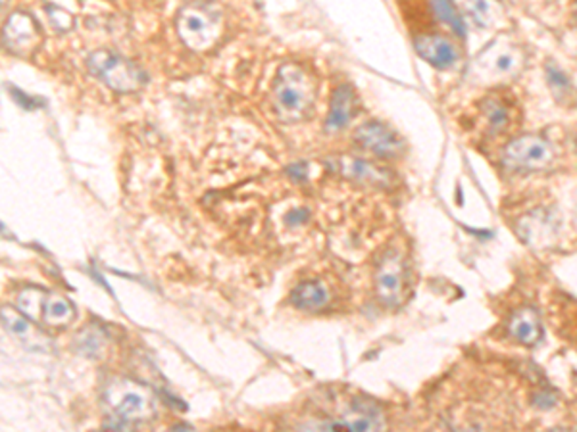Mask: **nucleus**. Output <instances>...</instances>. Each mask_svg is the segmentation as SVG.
<instances>
[{
    "mask_svg": "<svg viewBox=\"0 0 577 432\" xmlns=\"http://www.w3.org/2000/svg\"><path fill=\"white\" fill-rule=\"evenodd\" d=\"M41 41L39 27L29 14H14L4 27V43L10 51L18 54H28L35 51V46Z\"/></svg>",
    "mask_w": 577,
    "mask_h": 432,
    "instance_id": "nucleus-9",
    "label": "nucleus"
},
{
    "mask_svg": "<svg viewBox=\"0 0 577 432\" xmlns=\"http://www.w3.org/2000/svg\"><path fill=\"white\" fill-rule=\"evenodd\" d=\"M414 51L437 69H448L458 62L456 44L441 33H420L414 37Z\"/></svg>",
    "mask_w": 577,
    "mask_h": 432,
    "instance_id": "nucleus-8",
    "label": "nucleus"
},
{
    "mask_svg": "<svg viewBox=\"0 0 577 432\" xmlns=\"http://www.w3.org/2000/svg\"><path fill=\"white\" fill-rule=\"evenodd\" d=\"M308 217H310V212H308V209H293V212H288L287 216H285V221H287V225H291V227H298V225H303V224H306V221H308Z\"/></svg>",
    "mask_w": 577,
    "mask_h": 432,
    "instance_id": "nucleus-21",
    "label": "nucleus"
},
{
    "mask_svg": "<svg viewBox=\"0 0 577 432\" xmlns=\"http://www.w3.org/2000/svg\"><path fill=\"white\" fill-rule=\"evenodd\" d=\"M79 342L83 344V352L91 354V350H92L91 346H95V350L99 352V350H102V334L97 329H89L79 336Z\"/></svg>",
    "mask_w": 577,
    "mask_h": 432,
    "instance_id": "nucleus-20",
    "label": "nucleus"
},
{
    "mask_svg": "<svg viewBox=\"0 0 577 432\" xmlns=\"http://www.w3.org/2000/svg\"><path fill=\"white\" fill-rule=\"evenodd\" d=\"M107 404L112 407L115 428H125L154 417L156 405L146 387L133 381H115L107 389Z\"/></svg>",
    "mask_w": 577,
    "mask_h": 432,
    "instance_id": "nucleus-2",
    "label": "nucleus"
},
{
    "mask_svg": "<svg viewBox=\"0 0 577 432\" xmlns=\"http://www.w3.org/2000/svg\"><path fill=\"white\" fill-rule=\"evenodd\" d=\"M291 303L303 311H320L329 303V290L320 279L303 281L291 292Z\"/></svg>",
    "mask_w": 577,
    "mask_h": 432,
    "instance_id": "nucleus-12",
    "label": "nucleus"
},
{
    "mask_svg": "<svg viewBox=\"0 0 577 432\" xmlns=\"http://www.w3.org/2000/svg\"><path fill=\"white\" fill-rule=\"evenodd\" d=\"M479 112L485 122V130L491 135H502L512 127V104L504 97L489 95L483 98Z\"/></svg>",
    "mask_w": 577,
    "mask_h": 432,
    "instance_id": "nucleus-11",
    "label": "nucleus"
},
{
    "mask_svg": "<svg viewBox=\"0 0 577 432\" xmlns=\"http://www.w3.org/2000/svg\"><path fill=\"white\" fill-rule=\"evenodd\" d=\"M375 295L389 308H399L410 295V270L407 255L389 248L379 258L375 270Z\"/></svg>",
    "mask_w": 577,
    "mask_h": 432,
    "instance_id": "nucleus-3",
    "label": "nucleus"
},
{
    "mask_svg": "<svg viewBox=\"0 0 577 432\" xmlns=\"http://www.w3.org/2000/svg\"><path fill=\"white\" fill-rule=\"evenodd\" d=\"M178 33L181 41L193 51H206L222 33V18L217 12L202 3L187 4L178 16Z\"/></svg>",
    "mask_w": 577,
    "mask_h": 432,
    "instance_id": "nucleus-4",
    "label": "nucleus"
},
{
    "mask_svg": "<svg viewBox=\"0 0 577 432\" xmlns=\"http://www.w3.org/2000/svg\"><path fill=\"white\" fill-rule=\"evenodd\" d=\"M316 102V79L303 66L285 64L273 81V108L280 120H306Z\"/></svg>",
    "mask_w": 577,
    "mask_h": 432,
    "instance_id": "nucleus-1",
    "label": "nucleus"
},
{
    "mask_svg": "<svg viewBox=\"0 0 577 432\" xmlns=\"http://www.w3.org/2000/svg\"><path fill=\"white\" fill-rule=\"evenodd\" d=\"M75 318L74 303L60 295H46L43 303V321L52 326H64Z\"/></svg>",
    "mask_w": 577,
    "mask_h": 432,
    "instance_id": "nucleus-14",
    "label": "nucleus"
},
{
    "mask_svg": "<svg viewBox=\"0 0 577 432\" xmlns=\"http://www.w3.org/2000/svg\"><path fill=\"white\" fill-rule=\"evenodd\" d=\"M462 6L478 27H491L501 20V6L494 0H462Z\"/></svg>",
    "mask_w": 577,
    "mask_h": 432,
    "instance_id": "nucleus-15",
    "label": "nucleus"
},
{
    "mask_svg": "<svg viewBox=\"0 0 577 432\" xmlns=\"http://www.w3.org/2000/svg\"><path fill=\"white\" fill-rule=\"evenodd\" d=\"M3 319H4V325H6V329L10 333H14L18 336H23L28 331H29V323L28 319L23 318L21 313L14 311V310H3Z\"/></svg>",
    "mask_w": 577,
    "mask_h": 432,
    "instance_id": "nucleus-19",
    "label": "nucleus"
},
{
    "mask_svg": "<svg viewBox=\"0 0 577 432\" xmlns=\"http://www.w3.org/2000/svg\"><path fill=\"white\" fill-rule=\"evenodd\" d=\"M46 292L37 290V288H29L23 290L18 296V310L26 315V318L31 319H39L43 318V303H44Z\"/></svg>",
    "mask_w": 577,
    "mask_h": 432,
    "instance_id": "nucleus-18",
    "label": "nucleus"
},
{
    "mask_svg": "<svg viewBox=\"0 0 577 432\" xmlns=\"http://www.w3.org/2000/svg\"><path fill=\"white\" fill-rule=\"evenodd\" d=\"M356 112V97L349 85H339L331 97V110L328 115V131H339L352 120Z\"/></svg>",
    "mask_w": 577,
    "mask_h": 432,
    "instance_id": "nucleus-13",
    "label": "nucleus"
},
{
    "mask_svg": "<svg viewBox=\"0 0 577 432\" xmlns=\"http://www.w3.org/2000/svg\"><path fill=\"white\" fill-rule=\"evenodd\" d=\"M508 334L522 346H537L542 338V325L537 310L526 306L514 311L510 321H508Z\"/></svg>",
    "mask_w": 577,
    "mask_h": 432,
    "instance_id": "nucleus-10",
    "label": "nucleus"
},
{
    "mask_svg": "<svg viewBox=\"0 0 577 432\" xmlns=\"http://www.w3.org/2000/svg\"><path fill=\"white\" fill-rule=\"evenodd\" d=\"M89 69L104 85L115 92H135L141 89L146 75L133 62L110 51H99L89 56Z\"/></svg>",
    "mask_w": 577,
    "mask_h": 432,
    "instance_id": "nucleus-6",
    "label": "nucleus"
},
{
    "mask_svg": "<svg viewBox=\"0 0 577 432\" xmlns=\"http://www.w3.org/2000/svg\"><path fill=\"white\" fill-rule=\"evenodd\" d=\"M356 145L366 152H372L381 160L399 158L404 152V141L391 130L389 125L381 122H368L360 125L354 133Z\"/></svg>",
    "mask_w": 577,
    "mask_h": 432,
    "instance_id": "nucleus-7",
    "label": "nucleus"
},
{
    "mask_svg": "<svg viewBox=\"0 0 577 432\" xmlns=\"http://www.w3.org/2000/svg\"><path fill=\"white\" fill-rule=\"evenodd\" d=\"M430 6L433 16L445 23V26L450 27V31L456 33L458 37H466V23L464 18H462L460 10L453 0H430Z\"/></svg>",
    "mask_w": 577,
    "mask_h": 432,
    "instance_id": "nucleus-16",
    "label": "nucleus"
},
{
    "mask_svg": "<svg viewBox=\"0 0 577 432\" xmlns=\"http://www.w3.org/2000/svg\"><path fill=\"white\" fill-rule=\"evenodd\" d=\"M346 169H349L351 177H354L356 181L368 183V185H387V181H389L387 171L374 166V163H369V161L352 160V161H349Z\"/></svg>",
    "mask_w": 577,
    "mask_h": 432,
    "instance_id": "nucleus-17",
    "label": "nucleus"
},
{
    "mask_svg": "<svg viewBox=\"0 0 577 432\" xmlns=\"http://www.w3.org/2000/svg\"><path fill=\"white\" fill-rule=\"evenodd\" d=\"M557 152L552 143L541 135H524L508 143L502 150L504 168L516 173H535L549 169Z\"/></svg>",
    "mask_w": 577,
    "mask_h": 432,
    "instance_id": "nucleus-5",
    "label": "nucleus"
}]
</instances>
